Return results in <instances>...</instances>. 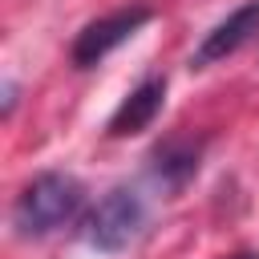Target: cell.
Instances as JSON below:
<instances>
[{
	"label": "cell",
	"mask_w": 259,
	"mask_h": 259,
	"mask_svg": "<svg viewBox=\"0 0 259 259\" xmlns=\"http://www.w3.org/2000/svg\"><path fill=\"white\" fill-rule=\"evenodd\" d=\"M81 206H85L81 178H73L65 170H45L32 182H24V190L16 194V202H12V227L24 239H45V235L61 231L65 223H73Z\"/></svg>",
	"instance_id": "6da1fadb"
},
{
	"label": "cell",
	"mask_w": 259,
	"mask_h": 259,
	"mask_svg": "<svg viewBox=\"0 0 259 259\" xmlns=\"http://www.w3.org/2000/svg\"><path fill=\"white\" fill-rule=\"evenodd\" d=\"M142 227H146V198L134 186H113L85 214V243L101 255H117L142 235Z\"/></svg>",
	"instance_id": "7a4b0ae2"
},
{
	"label": "cell",
	"mask_w": 259,
	"mask_h": 259,
	"mask_svg": "<svg viewBox=\"0 0 259 259\" xmlns=\"http://www.w3.org/2000/svg\"><path fill=\"white\" fill-rule=\"evenodd\" d=\"M150 20H154V8L142 4V0H134V4H125V8H113V12L97 16V20H89V24L73 36V45H69L73 69H93V65H101L113 49H121V45H125L138 28H146Z\"/></svg>",
	"instance_id": "3957f363"
},
{
	"label": "cell",
	"mask_w": 259,
	"mask_h": 259,
	"mask_svg": "<svg viewBox=\"0 0 259 259\" xmlns=\"http://www.w3.org/2000/svg\"><path fill=\"white\" fill-rule=\"evenodd\" d=\"M255 32H259V0H243V4L231 8L219 24H210V32H202L198 49L190 53V69H210V65L227 61V57L239 53Z\"/></svg>",
	"instance_id": "277c9868"
},
{
	"label": "cell",
	"mask_w": 259,
	"mask_h": 259,
	"mask_svg": "<svg viewBox=\"0 0 259 259\" xmlns=\"http://www.w3.org/2000/svg\"><path fill=\"white\" fill-rule=\"evenodd\" d=\"M162 105H166V77H162V73H150V77H142V81L121 97V105L109 113L105 134H109V138H134V134H142V130L154 125V117L162 113Z\"/></svg>",
	"instance_id": "5b68a950"
},
{
	"label": "cell",
	"mask_w": 259,
	"mask_h": 259,
	"mask_svg": "<svg viewBox=\"0 0 259 259\" xmlns=\"http://www.w3.org/2000/svg\"><path fill=\"white\" fill-rule=\"evenodd\" d=\"M198 158H202V142H190V138H166L162 146H154L150 154V174L170 186V190H182L194 174H198Z\"/></svg>",
	"instance_id": "8992f818"
},
{
	"label": "cell",
	"mask_w": 259,
	"mask_h": 259,
	"mask_svg": "<svg viewBox=\"0 0 259 259\" xmlns=\"http://www.w3.org/2000/svg\"><path fill=\"white\" fill-rule=\"evenodd\" d=\"M12 109H16V81L4 77V117H12Z\"/></svg>",
	"instance_id": "52a82bcc"
},
{
	"label": "cell",
	"mask_w": 259,
	"mask_h": 259,
	"mask_svg": "<svg viewBox=\"0 0 259 259\" xmlns=\"http://www.w3.org/2000/svg\"><path fill=\"white\" fill-rule=\"evenodd\" d=\"M227 259H259L255 251H235V255H227Z\"/></svg>",
	"instance_id": "ba28073f"
}]
</instances>
